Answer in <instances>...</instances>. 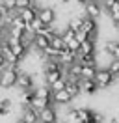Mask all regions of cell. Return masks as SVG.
I'll list each match as a JSON object with an SVG mask.
<instances>
[{"instance_id":"obj_29","label":"cell","mask_w":119,"mask_h":123,"mask_svg":"<svg viewBox=\"0 0 119 123\" xmlns=\"http://www.w3.org/2000/svg\"><path fill=\"white\" fill-rule=\"evenodd\" d=\"M102 2H104V9H108V11H110V9L113 8V4H115L117 0H102Z\"/></svg>"},{"instance_id":"obj_35","label":"cell","mask_w":119,"mask_h":123,"mask_svg":"<svg viewBox=\"0 0 119 123\" xmlns=\"http://www.w3.org/2000/svg\"><path fill=\"white\" fill-rule=\"evenodd\" d=\"M15 123H26V121H24L22 117H19V119H15Z\"/></svg>"},{"instance_id":"obj_19","label":"cell","mask_w":119,"mask_h":123,"mask_svg":"<svg viewBox=\"0 0 119 123\" xmlns=\"http://www.w3.org/2000/svg\"><path fill=\"white\" fill-rule=\"evenodd\" d=\"M97 50V43H95V39H88V41H84L80 47V52L78 54H95Z\"/></svg>"},{"instance_id":"obj_12","label":"cell","mask_w":119,"mask_h":123,"mask_svg":"<svg viewBox=\"0 0 119 123\" xmlns=\"http://www.w3.org/2000/svg\"><path fill=\"white\" fill-rule=\"evenodd\" d=\"M104 52L108 54L112 60H119V41H108L104 45Z\"/></svg>"},{"instance_id":"obj_28","label":"cell","mask_w":119,"mask_h":123,"mask_svg":"<svg viewBox=\"0 0 119 123\" xmlns=\"http://www.w3.org/2000/svg\"><path fill=\"white\" fill-rule=\"evenodd\" d=\"M13 106V101L9 99V97H4V99L0 101V108H6V110H11Z\"/></svg>"},{"instance_id":"obj_24","label":"cell","mask_w":119,"mask_h":123,"mask_svg":"<svg viewBox=\"0 0 119 123\" xmlns=\"http://www.w3.org/2000/svg\"><path fill=\"white\" fill-rule=\"evenodd\" d=\"M67 88V78L63 77V78H60L58 82H54V84L50 86V90H52V93H58V92H63Z\"/></svg>"},{"instance_id":"obj_20","label":"cell","mask_w":119,"mask_h":123,"mask_svg":"<svg viewBox=\"0 0 119 123\" xmlns=\"http://www.w3.org/2000/svg\"><path fill=\"white\" fill-rule=\"evenodd\" d=\"M63 123H82L80 117H78L76 108H69L65 114H63Z\"/></svg>"},{"instance_id":"obj_14","label":"cell","mask_w":119,"mask_h":123,"mask_svg":"<svg viewBox=\"0 0 119 123\" xmlns=\"http://www.w3.org/2000/svg\"><path fill=\"white\" fill-rule=\"evenodd\" d=\"M52 90H50V86H47V84H43V86H37L36 88V97H39V99H45V101H50L52 103Z\"/></svg>"},{"instance_id":"obj_22","label":"cell","mask_w":119,"mask_h":123,"mask_svg":"<svg viewBox=\"0 0 119 123\" xmlns=\"http://www.w3.org/2000/svg\"><path fill=\"white\" fill-rule=\"evenodd\" d=\"M78 63L80 65H97L95 54H78Z\"/></svg>"},{"instance_id":"obj_17","label":"cell","mask_w":119,"mask_h":123,"mask_svg":"<svg viewBox=\"0 0 119 123\" xmlns=\"http://www.w3.org/2000/svg\"><path fill=\"white\" fill-rule=\"evenodd\" d=\"M84 8H86V15L91 17V19H97V17L101 15V6H99V2H88Z\"/></svg>"},{"instance_id":"obj_5","label":"cell","mask_w":119,"mask_h":123,"mask_svg":"<svg viewBox=\"0 0 119 123\" xmlns=\"http://www.w3.org/2000/svg\"><path fill=\"white\" fill-rule=\"evenodd\" d=\"M82 32H86L89 36V39H95L97 37V21L91 19V17L84 15V24H82Z\"/></svg>"},{"instance_id":"obj_9","label":"cell","mask_w":119,"mask_h":123,"mask_svg":"<svg viewBox=\"0 0 119 123\" xmlns=\"http://www.w3.org/2000/svg\"><path fill=\"white\" fill-rule=\"evenodd\" d=\"M39 116H41L43 123H58V112H56L54 106H47L45 110L39 112Z\"/></svg>"},{"instance_id":"obj_7","label":"cell","mask_w":119,"mask_h":123,"mask_svg":"<svg viewBox=\"0 0 119 123\" xmlns=\"http://www.w3.org/2000/svg\"><path fill=\"white\" fill-rule=\"evenodd\" d=\"M21 117L26 123H39V121H41L39 112H37L36 108H32V106H24V108H22V116H21Z\"/></svg>"},{"instance_id":"obj_13","label":"cell","mask_w":119,"mask_h":123,"mask_svg":"<svg viewBox=\"0 0 119 123\" xmlns=\"http://www.w3.org/2000/svg\"><path fill=\"white\" fill-rule=\"evenodd\" d=\"M65 77V71H52V73H43V80L47 86H52L54 82H58L60 78Z\"/></svg>"},{"instance_id":"obj_36","label":"cell","mask_w":119,"mask_h":123,"mask_svg":"<svg viewBox=\"0 0 119 123\" xmlns=\"http://www.w3.org/2000/svg\"><path fill=\"white\" fill-rule=\"evenodd\" d=\"M60 2H63V4H67V2H69V0H60Z\"/></svg>"},{"instance_id":"obj_26","label":"cell","mask_w":119,"mask_h":123,"mask_svg":"<svg viewBox=\"0 0 119 123\" xmlns=\"http://www.w3.org/2000/svg\"><path fill=\"white\" fill-rule=\"evenodd\" d=\"M108 69H110V73L113 75V77L117 78L119 77V60H112L110 65H108Z\"/></svg>"},{"instance_id":"obj_31","label":"cell","mask_w":119,"mask_h":123,"mask_svg":"<svg viewBox=\"0 0 119 123\" xmlns=\"http://www.w3.org/2000/svg\"><path fill=\"white\" fill-rule=\"evenodd\" d=\"M9 112H11V110H6V108H0V116H2V117L9 116Z\"/></svg>"},{"instance_id":"obj_10","label":"cell","mask_w":119,"mask_h":123,"mask_svg":"<svg viewBox=\"0 0 119 123\" xmlns=\"http://www.w3.org/2000/svg\"><path fill=\"white\" fill-rule=\"evenodd\" d=\"M34 49H36L37 52H45L48 47H50V39L45 37V36H39V34H36V37H34Z\"/></svg>"},{"instance_id":"obj_34","label":"cell","mask_w":119,"mask_h":123,"mask_svg":"<svg viewBox=\"0 0 119 123\" xmlns=\"http://www.w3.org/2000/svg\"><path fill=\"white\" fill-rule=\"evenodd\" d=\"M76 2H78V4H82V6H86V4H88L89 0H76Z\"/></svg>"},{"instance_id":"obj_27","label":"cell","mask_w":119,"mask_h":123,"mask_svg":"<svg viewBox=\"0 0 119 123\" xmlns=\"http://www.w3.org/2000/svg\"><path fill=\"white\" fill-rule=\"evenodd\" d=\"M7 13H9V9L4 6V4H0V26H4V23H6V17Z\"/></svg>"},{"instance_id":"obj_33","label":"cell","mask_w":119,"mask_h":123,"mask_svg":"<svg viewBox=\"0 0 119 123\" xmlns=\"http://www.w3.org/2000/svg\"><path fill=\"white\" fill-rule=\"evenodd\" d=\"M113 28H115V34L119 36V23H113Z\"/></svg>"},{"instance_id":"obj_37","label":"cell","mask_w":119,"mask_h":123,"mask_svg":"<svg viewBox=\"0 0 119 123\" xmlns=\"http://www.w3.org/2000/svg\"><path fill=\"white\" fill-rule=\"evenodd\" d=\"M89 2H99V0H89Z\"/></svg>"},{"instance_id":"obj_18","label":"cell","mask_w":119,"mask_h":123,"mask_svg":"<svg viewBox=\"0 0 119 123\" xmlns=\"http://www.w3.org/2000/svg\"><path fill=\"white\" fill-rule=\"evenodd\" d=\"M50 47H54V49H56V50H60V52H63V50L67 49V43L63 41V37H61V34H60V32L50 39Z\"/></svg>"},{"instance_id":"obj_8","label":"cell","mask_w":119,"mask_h":123,"mask_svg":"<svg viewBox=\"0 0 119 123\" xmlns=\"http://www.w3.org/2000/svg\"><path fill=\"white\" fill-rule=\"evenodd\" d=\"M73 99H74V97L67 92V90L58 92V93H54V95H52V103H54V105H58V106H60V105H61V106H67Z\"/></svg>"},{"instance_id":"obj_2","label":"cell","mask_w":119,"mask_h":123,"mask_svg":"<svg viewBox=\"0 0 119 123\" xmlns=\"http://www.w3.org/2000/svg\"><path fill=\"white\" fill-rule=\"evenodd\" d=\"M17 88L21 92H28V90H36V82H34V75L28 71H21L19 80H17Z\"/></svg>"},{"instance_id":"obj_21","label":"cell","mask_w":119,"mask_h":123,"mask_svg":"<svg viewBox=\"0 0 119 123\" xmlns=\"http://www.w3.org/2000/svg\"><path fill=\"white\" fill-rule=\"evenodd\" d=\"M67 92L71 93L73 97H76V95H80L82 93V88H80V80H67Z\"/></svg>"},{"instance_id":"obj_1","label":"cell","mask_w":119,"mask_h":123,"mask_svg":"<svg viewBox=\"0 0 119 123\" xmlns=\"http://www.w3.org/2000/svg\"><path fill=\"white\" fill-rule=\"evenodd\" d=\"M19 75H21L19 65H7L6 69L0 71V88L2 90H9V88L17 86Z\"/></svg>"},{"instance_id":"obj_32","label":"cell","mask_w":119,"mask_h":123,"mask_svg":"<svg viewBox=\"0 0 119 123\" xmlns=\"http://www.w3.org/2000/svg\"><path fill=\"white\" fill-rule=\"evenodd\" d=\"M108 123H119V119H117V117H110V119H108Z\"/></svg>"},{"instance_id":"obj_25","label":"cell","mask_w":119,"mask_h":123,"mask_svg":"<svg viewBox=\"0 0 119 123\" xmlns=\"http://www.w3.org/2000/svg\"><path fill=\"white\" fill-rule=\"evenodd\" d=\"M82 24H84V17H74V19H71L69 21V28H73L74 32H78V30H82Z\"/></svg>"},{"instance_id":"obj_30","label":"cell","mask_w":119,"mask_h":123,"mask_svg":"<svg viewBox=\"0 0 119 123\" xmlns=\"http://www.w3.org/2000/svg\"><path fill=\"white\" fill-rule=\"evenodd\" d=\"M6 67H7V62H6V58H4V54L0 52V71L6 69Z\"/></svg>"},{"instance_id":"obj_16","label":"cell","mask_w":119,"mask_h":123,"mask_svg":"<svg viewBox=\"0 0 119 123\" xmlns=\"http://www.w3.org/2000/svg\"><path fill=\"white\" fill-rule=\"evenodd\" d=\"M76 112H78V117H80L82 123H91V121H93V116H95V112H93L91 108L82 106V108H76Z\"/></svg>"},{"instance_id":"obj_23","label":"cell","mask_w":119,"mask_h":123,"mask_svg":"<svg viewBox=\"0 0 119 123\" xmlns=\"http://www.w3.org/2000/svg\"><path fill=\"white\" fill-rule=\"evenodd\" d=\"M52 105H54V103H50V101H45V99H39V97H36V99H34V103H32L30 106L36 108L37 112H41V110H45L47 106H52Z\"/></svg>"},{"instance_id":"obj_4","label":"cell","mask_w":119,"mask_h":123,"mask_svg":"<svg viewBox=\"0 0 119 123\" xmlns=\"http://www.w3.org/2000/svg\"><path fill=\"white\" fill-rule=\"evenodd\" d=\"M37 19H39L45 26H52L54 21H56V11H54L52 8H48V6L39 8V15H37Z\"/></svg>"},{"instance_id":"obj_3","label":"cell","mask_w":119,"mask_h":123,"mask_svg":"<svg viewBox=\"0 0 119 123\" xmlns=\"http://www.w3.org/2000/svg\"><path fill=\"white\" fill-rule=\"evenodd\" d=\"M95 82L99 84V88H110L113 82H115V77L110 73V69L106 67V69H99V73H97V77H95Z\"/></svg>"},{"instance_id":"obj_6","label":"cell","mask_w":119,"mask_h":123,"mask_svg":"<svg viewBox=\"0 0 119 123\" xmlns=\"http://www.w3.org/2000/svg\"><path fill=\"white\" fill-rule=\"evenodd\" d=\"M60 62H61L63 67H71L74 63H78V54L73 52V50H69V49H65V50L61 52V56H60Z\"/></svg>"},{"instance_id":"obj_15","label":"cell","mask_w":119,"mask_h":123,"mask_svg":"<svg viewBox=\"0 0 119 123\" xmlns=\"http://www.w3.org/2000/svg\"><path fill=\"white\" fill-rule=\"evenodd\" d=\"M80 88H82V93H86V95H91L97 90H101L95 80H80Z\"/></svg>"},{"instance_id":"obj_11","label":"cell","mask_w":119,"mask_h":123,"mask_svg":"<svg viewBox=\"0 0 119 123\" xmlns=\"http://www.w3.org/2000/svg\"><path fill=\"white\" fill-rule=\"evenodd\" d=\"M99 67L97 65H82V73H80V80H95Z\"/></svg>"}]
</instances>
